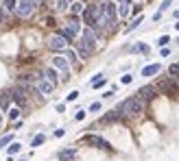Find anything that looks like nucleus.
<instances>
[{
  "label": "nucleus",
  "instance_id": "obj_1",
  "mask_svg": "<svg viewBox=\"0 0 179 161\" xmlns=\"http://www.w3.org/2000/svg\"><path fill=\"white\" fill-rule=\"evenodd\" d=\"M144 107H146V102H144L142 98L131 96V98H127V100H122V102L118 105V111H120L122 118H135V116H140V113L144 111Z\"/></svg>",
  "mask_w": 179,
  "mask_h": 161
},
{
  "label": "nucleus",
  "instance_id": "obj_2",
  "mask_svg": "<svg viewBox=\"0 0 179 161\" xmlns=\"http://www.w3.org/2000/svg\"><path fill=\"white\" fill-rule=\"evenodd\" d=\"M83 22H85V26H90V29H94L96 26V20H98V15H100V4H96V2H92V4H88L85 9H83Z\"/></svg>",
  "mask_w": 179,
  "mask_h": 161
},
{
  "label": "nucleus",
  "instance_id": "obj_3",
  "mask_svg": "<svg viewBox=\"0 0 179 161\" xmlns=\"http://www.w3.org/2000/svg\"><path fill=\"white\" fill-rule=\"evenodd\" d=\"M155 89H160L162 94H168V96H179V83L175 79H162L160 83H157V87Z\"/></svg>",
  "mask_w": 179,
  "mask_h": 161
},
{
  "label": "nucleus",
  "instance_id": "obj_4",
  "mask_svg": "<svg viewBox=\"0 0 179 161\" xmlns=\"http://www.w3.org/2000/svg\"><path fill=\"white\" fill-rule=\"evenodd\" d=\"M52 68L61 72V79L63 80L70 79V63H68V59H66L63 55H55V57H52Z\"/></svg>",
  "mask_w": 179,
  "mask_h": 161
},
{
  "label": "nucleus",
  "instance_id": "obj_5",
  "mask_svg": "<svg viewBox=\"0 0 179 161\" xmlns=\"http://www.w3.org/2000/svg\"><path fill=\"white\" fill-rule=\"evenodd\" d=\"M11 98H13V102L22 109V107H26V102H29V87L24 89V87H15V89H11Z\"/></svg>",
  "mask_w": 179,
  "mask_h": 161
},
{
  "label": "nucleus",
  "instance_id": "obj_6",
  "mask_svg": "<svg viewBox=\"0 0 179 161\" xmlns=\"http://www.w3.org/2000/svg\"><path fill=\"white\" fill-rule=\"evenodd\" d=\"M35 2L33 0H20L18 2V7H15V13L20 15V18H31L33 15V11H35Z\"/></svg>",
  "mask_w": 179,
  "mask_h": 161
},
{
  "label": "nucleus",
  "instance_id": "obj_7",
  "mask_svg": "<svg viewBox=\"0 0 179 161\" xmlns=\"http://www.w3.org/2000/svg\"><path fill=\"white\" fill-rule=\"evenodd\" d=\"M83 142L90 144V146H94V148H100V150H111V144L107 139H103L100 135H85Z\"/></svg>",
  "mask_w": 179,
  "mask_h": 161
},
{
  "label": "nucleus",
  "instance_id": "obj_8",
  "mask_svg": "<svg viewBox=\"0 0 179 161\" xmlns=\"http://www.w3.org/2000/svg\"><path fill=\"white\" fill-rule=\"evenodd\" d=\"M55 83H50L48 79H44V76H37L35 79V89H37V94H42V96H48V94H52L55 91Z\"/></svg>",
  "mask_w": 179,
  "mask_h": 161
},
{
  "label": "nucleus",
  "instance_id": "obj_9",
  "mask_svg": "<svg viewBox=\"0 0 179 161\" xmlns=\"http://www.w3.org/2000/svg\"><path fill=\"white\" fill-rule=\"evenodd\" d=\"M68 44H70V41L66 39L63 35H59V33H57V35H52V37L48 39V48H50V50H55V52H61V50H66V48H68Z\"/></svg>",
  "mask_w": 179,
  "mask_h": 161
},
{
  "label": "nucleus",
  "instance_id": "obj_10",
  "mask_svg": "<svg viewBox=\"0 0 179 161\" xmlns=\"http://www.w3.org/2000/svg\"><path fill=\"white\" fill-rule=\"evenodd\" d=\"M94 50H96V48H94V46H90L88 41H83V39L77 41V55H79L81 59H90V57L94 55Z\"/></svg>",
  "mask_w": 179,
  "mask_h": 161
},
{
  "label": "nucleus",
  "instance_id": "obj_11",
  "mask_svg": "<svg viewBox=\"0 0 179 161\" xmlns=\"http://www.w3.org/2000/svg\"><path fill=\"white\" fill-rule=\"evenodd\" d=\"M155 94H157V89H155L153 85H144V87H140V89H138V98H142L144 102H146V100H153V98H155Z\"/></svg>",
  "mask_w": 179,
  "mask_h": 161
},
{
  "label": "nucleus",
  "instance_id": "obj_12",
  "mask_svg": "<svg viewBox=\"0 0 179 161\" xmlns=\"http://www.w3.org/2000/svg\"><path fill=\"white\" fill-rule=\"evenodd\" d=\"M13 105V98H11V91H2L0 94V109L2 111H9Z\"/></svg>",
  "mask_w": 179,
  "mask_h": 161
},
{
  "label": "nucleus",
  "instance_id": "obj_13",
  "mask_svg": "<svg viewBox=\"0 0 179 161\" xmlns=\"http://www.w3.org/2000/svg\"><path fill=\"white\" fill-rule=\"evenodd\" d=\"M160 70H162V65H160V63H151V65L142 68V72H140V74L149 79V76H155V74H160Z\"/></svg>",
  "mask_w": 179,
  "mask_h": 161
},
{
  "label": "nucleus",
  "instance_id": "obj_14",
  "mask_svg": "<svg viewBox=\"0 0 179 161\" xmlns=\"http://www.w3.org/2000/svg\"><path fill=\"white\" fill-rule=\"evenodd\" d=\"M59 161H74L77 159V150L74 148H66V150H59Z\"/></svg>",
  "mask_w": 179,
  "mask_h": 161
},
{
  "label": "nucleus",
  "instance_id": "obj_15",
  "mask_svg": "<svg viewBox=\"0 0 179 161\" xmlns=\"http://www.w3.org/2000/svg\"><path fill=\"white\" fill-rule=\"evenodd\" d=\"M66 29H68L70 33H74V35H79V33H81V24H79L77 15H72V18H70V22L66 24Z\"/></svg>",
  "mask_w": 179,
  "mask_h": 161
},
{
  "label": "nucleus",
  "instance_id": "obj_16",
  "mask_svg": "<svg viewBox=\"0 0 179 161\" xmlns=\"http://www.w3.org/2000/svg\"><path fill=\"white\" fill-rule=\"evenodd\" d=\"M68 9H70V13H72V15H79V13H83L85 4H83L81 0H74V2H70V7H68Z\"/></svg>",
  "mask_w": 179,
  "mask_h": 161
},
{
  "label": "nucleus",
  "instance_id": "obj_17",
  "mask_svg": "<svg viewBox=\"0 0 179 161\" xmlns=\"http://www.w3.org/2000/svg\"><path fill=\"white\" fill-rule=\"evenodd\" d=\"M42 76H44V79H48L50 83H55V85H57V80H59V74H57V70H55V68H46Z\"/></svg>",
  "mask_w": 179,
  "mask_h": 161
},
{
  "label": "nucleus",
  "instance_id": "obj_18",
  "mask_svg": "<svg viewBox=\"0 0 179 161\" xmlns=\"http://www.w3.org/2000/svg\"><path fill=\"white\" fill-rule=\"evenodd\" d=\"M131 52H142V55H149V52H151V48H149L146 44H135V46H131Z\"/></svg>",
  "mask_w": 179,
  "mask_h": 161
},
{
  "label": "nucleus",
  "instance_id": "obj_19",
  "mask_svg": "<svg viewBox=\"0 0 179 161\" xmlns=\"http://www.w3.org/2000/svg\"><path fill=\"white\" fill-rule=\"evenodd\" d=\"M140 24H142V15H138V18H133V22H131V24H129V26L125 29V33H131V31H135V29H138Z\"/></svg>",
  "mask_w": 179,
  "mask_h": 161
},
{
  "label": "nucleus",
  "instance_id": "obj_20",
  "mask_svg": "<svg viewBox=\"0 0 179 161\" xmlns=\"http://www.w3.org/2000/svg\"><path fill=\"white\" fill-rule=\"evenodd\" d=\"M7 113H9V120H18V118H20V113H22V109L15 105V107H11Z\"/></svg>",
  "mask_w": 179,
  "mask_h": 161
},
{
  "label": "nucleus",
  "instance_id": "obj_21",
  "mask_svg": "<svg viewBox=\"0 0 179 161\" xmlns=\"http://www.w3.org/2000/svg\"><path fill=\"white\" fill-rule=\"evenodd\" d=\"M18 7V0H2V9L4 11H15Z\"/></svg>",
  "mask_w": 179,
  "mask_h": 161
},
{
  "label": "nucleus",
  "instance_id": "obj_22",
  "mask_svg": "<svg viewBox=\"0 0 179 161\" xmlns=\"http://www.w3.org/2000/svg\"><path fill=\"white\" fill-rule=\"evenodd\" d=\"M168 76L175 79V80H179V63H173V65L168 68Z\"/></svg>",
  "mask_w": 179,
  "mask_h": 161
},
{
  "label": "nucleus",
  "instance_id": "obj_23",
  "mask_svg": "<svg viewBox=\"0 0 179 161\" xmlns=\"http://www.w3.org/2000/svg\"><path fill=\"white\" fill-rule=\"evenodd\" d=\"M11 142H13V133H9V135L0 137V150H2V148H7V146H9Z\"/></svg>",
  "mask_w": 179,
  "mask_h": 161
},
{
  "label": "nucleus",
  "instance_id": "obj_24",
  "mask_svg": "<svg viewBox=\"0 0 179 161\" xmlns=\"http://www.w3.org/2000/svg\"><path fill=\"white\" fill-rule=\"evenodd\" d=\"M44 142H46V135L42 133V135H35V137H33V142H31V146H33V148H37V146H42Z\"/></svg>",
  "mask_w": 179,
  "mask_h": 161
},
{
  "label": "nucleus",
  "instance_id": "obj_25",
  "mask_svg": "<svg viewBox=\"0 0 179 161\" xmlns=\"http://www.w3.org/2000/svg\"><path fill=\"white\" fill-rule=\"evenodd\" d=\"M129 7H131V4H120V7L116 9L118 15H120V18H127V15H129Z\"/></svg>",
  "mask_w": 179,
  "mask_h": 161
},
{
  "label": "nucleus",
  "instance_id": "obj_26",
  "mask_svg": "<svg viewBox=\"0 0 179 161\" xmlns=\"http://www.w3.org/2000/svg\"><path fill=\"white\" fill-rule=\"evenodd\" d=\"M66 59H68V63L72 65V63H77V52L74 50H66V55H63Z\"/></svg>",
  "mask_w": 179,
  "mask_h": 161
},
{
  "label": "nucleus",
  "instance_id": "obj_27",
  "mask_svg": "<svg viewBox=\"0 0 179 161\" xmlns=\"http://www.w3.org/2000/svg\"><path fill=\"white\" fill-rule=\"evenodd\" d=\"M22 150V144H18V142H11V146H9V155H18Z\"/></svg>",
  "mask_w": 179,
  "mask_h": 161
},
{
  "label": "nucleus",
  "instance_id": "obj_28",
  "mask_svg": "<svg viewBox=\"0 0 179 161\" xmlns=\"http://www.w3.org/2000/svg\"><path fill=\"white\" fill-rule=\"evenodd\" d=\"M55 7H57L59 11H66V9L70 7V0H55Z\"/></svg>",
  "mask_w": 179,
  "mask_h": 161
},
{
  "label": "nucleus",
  "instance_id": "obj_29",
  "mask_svg": "<svg viewBox=\"0 0 179 161\" xmlns=\"http://www.w3.org/2000/svg\"><path fill=\"white\" fill-rule=\"evenodd\" d=\"M168 41H171V37H168V35H162V37L157 39V46H162V48H164V46H166Z\"/></svg>",
  "mask_w": 179,
  "mask_h": 161
},
{
  "label": "nucleus",
  "instance_id": "obj_30",
  "mask_svg": "<svg viewBox=\"0 0 179 161\" xmlns=\"http://www.w3.org/2000/svg\"><path fill=\"white\" fill-rule=\"evenodd\" d=\"M100 107H103L100 102H92V105H90V111H92V113H96V111H100Z\"/></svg>",
  "mask_w": 179,
  "mask_h": 161
},
{
  "label": "nucleus",
  "instance_id": "obj_31",
  "mask_svg": "<svg viewBox=\"0 0 179 161\" xmlns=\"http://www.w3.org/2000/svg\"><path fill=\"white\" fill-rule=\"evenodd\" d=\"M83 118H85V111H83V109H79V111L74 113V120H77V122H81Z\"/></svg>",
  "mask_w": 179,
  "mask_h": 161
},
{
  "label": "nucleus",
  "instance_id": "obj_32",
  "mask_svg": "<svg viewBox=\"0 0 179 161\" xmlns=\"http://www.w3.org/2000/svg\"><path fill=\"white\" fill-rule=\"evenodd\" d=\"M131 80H133V76H131V74H125V76L120 79V83H122V85H129Z\"/></svg>",
  "mask_w": 179,
  "mask_h": 161
},
{
  "label": "nucleus",
  "instance_id": "obj_33",
  "mask_svg": "<svg viewBox=\"0 0 179 161\" xmlns=\"http://www.w3.org/2000/svg\"><path fill=\"white\" fill-rule=\"evenodd\" d=\"M171 4H173V0H164V2H162V7H160V11L164 13V11H166V9L171 7Z\"/></svg>",
  "mask_w": 179,
  "mask_h": 161
},
{
  "label": "nucleus",
  "instance_id": "obj_34",
  "mask_svg": "<svg viewBox=\"0 0 179 161\" xmlns=\"http://www.w3.org/2000/svg\"><path fill=\"white\" fill-rule=\"evenodd\" d=\"M79 98V91H70L68 94V102H72V100H77Z\"/></svg>",
  "mask_w": 179,
  "mask_h": 161
},
{
  "label": "nucleus",
  "instance_id": "obj_35",
  "mask_svg": "<svg viewBox=\"0 0 179 161\" xmlns=\"http://www.w3.org/2000/svg\"><path fill=\"white\" fill-rule=\"evenodd\" d=\"M131 13H133V15H140V13H142V4H135L133 9H131Z\"/></svg>",
  "mask_w": 179,
  "mask_h": 161
},
{
  "label": "nucleus",
  "instance_id": "obj_36",
  "mask_svg": "<svg viewBox=\"0 0 179 161\" xmlns=\"http://www.w3.org/2000/svg\"><path fill=\"white\" fill-rule=\"evenodd\" d=\"M114 94H116V89H107V91H105V94H103V98H111V96H114Z\"/></svg>",
  "mask_w": 179,
  "mask_h": 161
},
{
  "label": "nucleus",
  "instance_id": "obj_37",
  "mask_svg": "<svg viewBox=\"0 0 179 161\" xmlns=\"http://www.w3.org/2000/svg\"><path fill=\"white\" fill-rule=\"evenodd\" d=\"M63 135H66L63 128H57V131H55V137H63Z\"/></svg>",
  "mask_w": 179,
  "mask_h": 161
},
{
  "label": "nucleus",
  "instance_id": "obj_38",
  "mask_svg": "<svg viewBox=\"0 0 179 161\" xmlns=\"http://www.w3.org/2000/svg\"><path fill=\"white\" fill-rule=\"evenodd\" d=\"M168 55H171V48L164 46V48H162V57H168Z\"/></svg>",
  "mask_w": 179,
  "mask_h": 161
},
{
  "label": "nucleus",
  "instance_id": "obj_39",
  "mask_svg": "<svg viewBox=\"0 0 179 161\" xmlns=\"http://www.w3.org/2000/svg\"><path fill=\"white\" fill-rule=\"evenodd\" d=\"M55 109H57V111H59V113H63V111H66V105H63V102H61V105H57V107H55Z\"/></svg>",
  "mask_w": 179,
  "mask_h": 161
},
{
  "label": "nucleus",
  "instance_id": "obj_40",
  "mask_svg": "<svg viewBox=\"0 0 179 161\" xmlns=\"http://www.w3.org/2000/svg\"><path fill=\"white\" fill-rule=\"evenodd\" d=\"M46 24L48 26H55V18H46Z\"/></svg>",
  "mask_w": 179,
  "mask_h": 161
},
{
  "label": "nucleus",
  "instance_id": "obj_41",
  "mask_svg": "<svg viewBox=\"0 0 179 161\" xmlns=\"http://www.w3.org/2000/svg\"><path fill=\"white\" fill-rule=\"evenodd\" d=\"M0 24H4V9L0 7Z\"/></svg>",
  "mask_w": 179,
  "mask_h": 161
},
{
  "label": "nucleus",
  "instance_id": "obj_42",
  "mask_svg": "<svg viewBox=\"0 0 179 161\" xmlns=\"http://www.w3.org/2000/svg\"><path fill=\"white\" fill-rule=\"evenodd\" d=\"M118 4H131V0H118Z\"/></svg>",
  "mask_w": 179,
  "mask_h": 161
},
{
  "label": "nucleus",
  "instance_id": "obj_43",
  "mask_svg": "<svg viewBox=\"0 0 179 161\" xmlns=\"http://www.w3.org/2000/svg\"><path fill=\"white\" fill-rule=\"evenodd\" d=\"M173 18H175V20H179V11H175V13H173Z\"/></svg>",
  "mask_w": 179,
  "mask_h": 161
},
{
  "label": "nucleus",
  "instance_id": "obj_44",
  "mask_svg": "<svg viewBox=\"0 0 179 161\" xmlns=\"http://www.w3.org/2000/svg\"><path fill=\"white\" fill-rule=\"evenodd\" d=\"M33 2H35V4H40V2H44V0H33Z\"/></svg>",
  "mask_w": 179,
  "mask_h": 161
},
{
  "label": "nucleus",
  "instance_id": "obj_45",
  "mask_svg": "<svg viewBox=\"0 0 179 161\" xmlns=\"http://www.w3.org/2000/svg\"><path fill=\"white\" fill-rule=\"evenodd\" d=\"M175 29H177V31H179V20H177V24H175Z\"/></svg>",
  "mask_w": 179,
  "mask_h": 161
},
{
  "label": "nucleus",
  "instance_id": "obj_46",
  "mask_svg": "<svg viewBox=\"0 0 179 161\" xmlns=\"http://www.w3.org/2000/svg\"><path fill=\"white\" fill-rule=\"evenodd\" d=\"M0 126H2V113H0Z\"/></svg>",
  "mask_w": 179,
  "mask_h": 161
}]
</instances>
